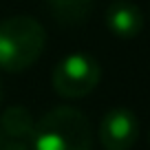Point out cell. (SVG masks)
<instances>
[{
  "instance_id": "6da1fadb",
  "label": "cell",
  "mask_w": 150,
  "mask_h": 150,
  "mask_svg": "<svg viewBox=\"0 0 150 150\" xmlns=\"http://www.w3.org/2000/svg\"><path fill=\"white\" fill-rule=\"evenodd\" d=\"M33 150H93L91 122L73 106H57L49 110L31 137Z\"/></svg>"
},
{
  "instance_id": "7a4b0ae2",
  "label": "cell",
  "mask_w": 150,
  "mask_h": 150,
  "mask_svg": "<svg viewBox=\"0 0 150 150\" xmlns=\"http://www.w3.org/2000/svg\"><path fill=\"white\" fill-rule=\"evenodd\" d=\"M47 31L31 16H11L0 22V71L20 73L38 62Z\"/></svg>"
},
{
  "instance_id": "3957f363",
  "label": "cell",
  "mask_w": 150,
  "mask_h": 150,
  "mask_svg": "<svg viewBox=\"0 0 150 150\" xmlns=\"http://www.w3.org/2000/svg\"><path fill=\"white\" fill-rule=\"evenodd\" d=\"M102 80V66L86 53H71L60 60L53 69V88L60 97L77 99L95 91Z\"/></svg>"
},
{
  "instance_id": "277c9868",
  "label": "cell",
  "mask_w": 150,
  "mask_h": 150,
  "mask_svg": "<svg viewBox=\"0 0 150 150\" xmlns=\"http://www.w3.org/2000/svg\"><path fill=\"white\" fill-rule=\"evenodd\" d=\"M139 137V119L128 108H112L102 117L99 144L104 150H130Z\"/></svg>"
},
{
  "instance_id": "5b68a950",
  "label": "cell",
  "mask_w": 150,
  "mask_h": 150,
  "mask_svg": "<svg viewBox=\"0 0 150 150\" xmlns=\"http://www.w3.org/2000/svg\"><path fill=\"white\" fill-rule=\"evenodd\" d=\"M106 27L117 38H135L144 29L141 9L132 2H115L106 9Z\"/></svg>"
},
{
  "instance_id": "8992f818",
  "label": "cell",
  "mask_w": 150,
  "mask_h": 150,
  "mask_svg": "<svg viewBox=\"0 0 150 150\" xmlns=\"http://www.w3.org/2000/svg\"><path fill=\"white\" fill-rule=\"evenodd\" d=\"M35 122L29 108L24 106H11L0 117V139H20L31 141Z\"/></svg>"
},
{
  "instance_id": "52a82bcc",
  "label": "cell",
  "mask_w": 150,
  "mask_h": 150,
  "mask_svg": "<svg viewBox=\"0 0 150 150\" xmlns=\"http://www.w3.org/2000/svg\"><path fill=\"white\" fill-rule=\"evenodd\" d=\"M47 5L60 24H80L91 16L95 0H47Z\"/></svg>"
},
{
  "instance_id": "ba28073f",
  "label": "cell",
  "mask_w": 150,
  "mask_h": 150,
  "mask_svg": "<svg viewBox=\"0 0 150 150\" xmlns=\"http://www.w3.org/2000/svg\"><path fill=\"white\" fill-rule=\"evenodd\" d=\"M0 141H2L0 150H29L27 141H20V139H0Z\"/></svg>"
},
{
  "instance_id": "9c48e42d",
  "label": "cell",
  "mask_w": 150,
  "mask_h": 150,
  "mask_svg": "<svg viewBox=\"0 0 150 150\" xmlns=\"http://www.w3.org/2000/svg\"><path fill=\"white\" fill-rule=\"evenodd\" d=\"M0 102H2V84H0Z\"/></svg>"
},
{
  "instance_id": "30bf717a",
  "label": "cell",
  "mask_w": 150,
  "mask_h": 150,
  "mask_svg": "<svg viewBox=\"0 0 150 150\" xmlns=\"http://www.w3.org/2000/svg\"><path fill=\"white\" fill-rule=\"evenodd\" d=\"M148 141H150V132H148Z\"/></svg>"
},
{
  "instance_id": "8fae6325",
  "label": "cell",
  "mask_w": 150,
  "mask_h": 150,
  "mask_svg": "<svg viewBox=\"0 0 150 150\" xmlns=\"http://www.w3.org/2000/svg\"><path fill=\"white\" fill-rule=\"evenodd\" d=\"M0 146H2V141H0Z\"/></svg>"
}]
</instances>
